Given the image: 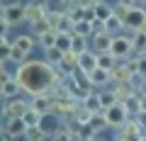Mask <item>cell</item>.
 Listing matches in <instances>:
<instances>
[{
    "label": "cell",
    "instance_id": "cell-31",
    "mask_svg": "<svg viewBox=\"0 0 146 141\" xmlns=\"http://www.w3.org/2000/svg\"><path fill=\"white\" fill-rule=\"evenodd\" d=\"M119 29H124V24H122V20H117L115 15L105 22V32H107V34H112V37H117V32H119Z\"/></svg>",
    "mask_w": 146,
    "mask_h": 141
},
{
    "label": "cell",
    "instance_id": "cell-35",
    "mask_svg": "<svg viewBox=\"0 0 146 141\" xmlns=\"http://www.w3.org/2000/svg\"><path fill=\"white\" fill-rule=\"evenodd\" d=\"M76 139H78V141H83V139H95L93 126H90V124H80V126H78V134H76Z\"/></svg>",
    "mask_w": 146,
    "mask_h": 141
},
{
    "label": "cell",
    "instance_id": "cell-30",
    "mask_svg": "<svg viewBox=\"0 0 146 141\" xmlns=\"http://www.w3.org/2000/svg\"><path fill=\"white\" fill-rule=\"evenodd\" d=\"M127 107V112H129V117H136L141 112V100H139V95H134V97H129L127 102H122Z\"/></svg>",
    "mask_w": 146,
    "mask_h": 141
},
{
    "label": "cell",
    "instance_id": "cell-4",
    "mask_svg": "<svg viewBox=\"0 0 146 141\" xmlns=\"http://www.w3.org/2000/svg\"><path fill=\"white\" fill-rule=\"evenodd\" d=\"M105 119H107L110 126H124L127 122L131 119V117H129V112H127L124 105L117 102V105H112L110 110H105Z\"/></svg>",
    "mask_w": 146,
    "mask_h": 141
},
{
    "label": "cell",
    "instance_id": "cell-38",
    "mask_svg": "<svg viewBox=\"0 0 146 141\" xmlns=\"http://www.w3.org/2000/svg\"><path fill=\"white\" fill-rule=\"evenodd\" d=\"M124 66H127V71H129L131 80H134V78H139V58H127V61H124Z\"/></svg>",
    "mask_w": 146,
    "mask_h": 141
},
{
    "label": "cell",
    "instance_id": "cell-18",
    "mask_svg": "<svg viewBox=\"0 0 146 141\" xmlns=\"http://www.w3.org/2000/svg\"><path fill=\"white\" fill-rule=\"evenodd\" d=\"M58 66H61V71H63L66 75H71L73 71L78 68V54H73V51L63 54V58H61V63H58Z\"/></svg>",
    "mask_w": 146,
    "mask_h": 141
},
{
    "label": "cell",
    "instance_id": "cell-20",
    "mask_svg": "<svg viewBox=\"0 0 146 141\" xmlns=\"http://www.w3.org/2000/svg\"><path fill=\"white\" fill-rule=\"evenodd\" d=\"M73 37H80V39H90L93 37V22H78L73 24Z\"/></svg>",
    "mask_w": 146,
    "mask_h": 141
},
{
    "label": "cell",
    "instance_id": "cell-11",
    "mask_svg": "<svg viewBox=\"0 0 146 141\" xmlns=\"http://www.w3.org/2000/svg\"><path fill=\"white\" fill-rule=\"evenodd\" d=\"M110 83H115V85L131 83V75H129V71H127L124 61H122V63H117V66L112 68V71H110Z\"/></svg>",
    "mask_w": 146,
    "mask_h": 141
},
{
    "label": "cell",
    "instance_id": "cell-33",
    "mask_svg": "<svg viewBox=\"0 0 146 141\" xmlns=\"http://www.w3.org/2000/svg\"><path fill=\"white\" fill-rule=\"evenodd\" d=\"M90 126H93V131L98 134V131H102L107 124V119H105V112H100V115H93V119H90Z\"/></svg>",
    "mask_w": 146,
    "mask_h": 141
},
{
    "label": "cell",
    "instance_id": "cell-15",
    "mask_svg": "<svg viewBox=\"0 0 146 141\" xmlns=\"http://www.w3.org/2000/svg\"><path fill=\"white\" fill-rule=\"evenodd\" d=\"M122 134L131 136V139H136V141H141V139H144V129H141V124L136 122V117H131V119L127 122L124 126H122Z\"/></svg>",
    "mask_w": 146,
    "mask_h": 141
},
{
    "label": "cell",
    "instance_id": "cell-10",
    "mask_svg": "<svg viewBox=\"0 0 146 141\" xmlns=\"http://www.w3.org/2000/svg\"><path fill=\"white\" fill-rule=\"evenodd\" d=\"M46 15H49V7L46 5H25V20L29 22V24L44 20Z\"/></svg>",
    "mask_w": 146,
    "mask_h": 141
},
{
    "label": "cell",
    "instance_id": "cell-45",
    "mask_svg": "<svg viewBox=\"0 0 146 141\" xmlns=\"http://www.w3.org/2000/svg\"><path fill=\"white\" fill-rule=\"evenodd\" d=\"M139 100H141V112H146V95H139Z\"/></svg>",
    "mask_w": 146,
    "mask_h": 141
},
{
    "label": "cell",
    "instance_id": "cell-9",
    "mask_svg": "<svg viewBox=\"0 0 146 141\" xmlns=\"http://www.w3.org/2000/svg\"><path fill=\"white\" fill-rule=\"evenodd\" d=\"M95 68H98V54L95 51H85V54L78 56V71H83L85 75H90Z\"/></svg>",
    "mask_w": 146,
    "mask_h": 141
},
{
    "label": "cell",
    "instance_id": "cell-34",
    "mask_svg": "<svg viewBox=\"0 0 146 141\" xmlns=\"http://www.w3.org/2000/svg\"><path fill=\"white\" fill-rule=\"evenodd\" d=\"M100 95V102H102V110H110L112 105H117V97L112 90H107V93H98Z\"/></svg>",
    "mask_w": 146,
    "mask_h": 141
},
{
    "label": "cell",
    "instance_id": "cell-21",
    "mask_svg": "<svg viewBox=\"0 0 146 141\" xmlns=\"http://www.w3.org/2000/svg\"><path fill=\"white\" fill-rule=\"evenodd\" d=\"M110 17H112V5H107V3H95V20L107 22Z\"/></svg>",
    "mask_w": 146,
    "mask_h": 141
},
{
    "label": "cell",
    "instance_id": "cell-42",
    "mask_svg": "<svg viewBox=\"0 0 146 141\" xmlns=\"http://www.w3.org/2000/svg\"><path fill=\"white\" fill-rule=\"evenodd\" d=\"M139 78H146V54L139 56Z\"/></svg>",
    "mask_w": 146,
    "mask_h": 141
},
{
    "label": "cell",
    "instance_id": "cell-5",
    "mask_svg": "<svg viewBox=\"0 0 146 141\" xmlns=\"http://www.w3.org/2000/svg\"><path fill=\"white\" fill-rule=\"evenodd\" d=\"M0 17H3L10 27L22 24V22H27L25 20V5H5V7H3V12H0Z\"/></svg>",
    "mask_w": 146,
    "mask_h": 141
},
{
    "label": "cell",
    "instance_id": "cell-36",
    "mask_svg": "<svg viewBox=\"0 0 146 141\" xmlns=\"http://www.w3.org/2000/svg\"><path fill=\"white\" fill-rule=\"evenodd\" d=\"M73 139V131L71 129H68V126H58V129H56V134H54V141H71Z\"/></svg>",
    "mask_w": 146,
    "mask_h": 141
},
{
    "label": "cell",
    "instance_id": "cell-25",
    "mask_svg": "<svg viewBox=\"0 0 146 141\" xmlns=\"http://www.w3.org/2000/svg\"><path fill=\"white\" fill-rule=\"evenodd\" d=\"M46 32H51V24H49V20L44 17V20H39V22H34L32 24V37H36V39H42Z\"/></svg>",
    "mask_w": 146,
    "mask_h": 141
},
{
    "label": "cell",
    "instance_id": "cell-23",
    "mask_svg": "<svg viewBox=\"0 0 146 141\" xmlns=\"http://www.w3.org/2000/svg\"><path fill=\"white\" fill-rule=\"evenodd\" d=\"M88 80H90V85H107V83H110V73H107V71L95 68L93 73L88 75Z\"/></svg>",
    "mask_w": 146,
    "mask_h": 141
},
{
    "label": "cell",
    "instance_id": "cell-32",
    "mask_svg": "<svg viewBox=\"0 0 146 141\" xmlns=\"http://www.w3.org/2000/svg\"><path fill=\"white\" fill-rule=\"evenodd\" d=\"M51 136L46 134V131H42L39 126H34V129H27V141H49Z\"/></svg>",
    "mask_w": 146,
    "mask_h": 141
},
{
    "label": "cell",
    "instance_id": "cell-43",
    "mask_svg": "<svg viewBox=\"0 0 146 141\" xmlns=\"http://www.w3.org/2000/svg\"><path fill=\"white\" fill-rule=\"evenodd\" d=\"M7 29H10V24H7L3 17H0V39H5V34H7Z\"/></svg>",
    "mask_w": 146,
    "mask_h": 141
},
{
    "label": "cell",
    "instance_id": "cell-22",
    "mask_svg": "<svg viewBox=\"0 0 146 141\" xmlns=\"http://www.w3.org/2000/svg\"><path fill=\"white\" fill-rule=\"evenodd\" d=\"M42 117H44V115H39L36 110H32V107H29V110H27V115L22 117V122L27 124V129H34V126L42 124Z\"/></svg>",
    "mask_w": 146,
    "mask_h": 141
},
{
    "label": "cell",
    "instance_id": "cell-41",
    "mask_svg": "<svg viewBox=\"0 0 146 141\" xmlns=\"http://www.w3.org/2000/svg\"><path fill=\"white\" fill-rule=\"evenodd\" d=\"M10 51H12V46H10V44H0V63H5L7 61V58H10Z\"/></svg>",
    "mask_w": 146,
    "mask_h": 141
},
{
    "label": "cell",
    "instance_id": "cell-39",
    "mask_svg": "<svg viewBox=\"0 0 146 141\" xmlns=\"http://www.w3.org/2000/svg\"><path fill=\"white\" fill-rule=\"evenodd\" d=\"M88 51V46H85V39H80V37H73V54H85Z\"/></svg>",
    "mask_w": 146,
    "mask_h": 141
},
{
    "label": "cell",
    "instance_id": "cell-37",
    "mask_svg": "<svg viewBox=\"0 0 146 141\" xmlns=\"http://www.w3.org/2000/svg\"><path fill=\"white\" fill-rule=\"evenodd\" d=\"M61 58H63V54L58 51V49H49V51H46V63H49V66H58Z\"/></svg>",
    "mask_w": 146,
    "mask_h": 141
},
{
    "label": "cell",
    "instance_id": "cell-14",
    "mask_svg": "<svg viewBox=\"0 0 146 141\" xmlns=\"http://www.w3.org/2000/svg\"><path fill=\"white\" fill-rule=\"evenodd\" d=\"M5 134H7V139H12V136H25L27 134V124L22 119H7Z\"/></svg>",
    "mask_w": 146,
    "mask_h": 141
},
{
    "label": "cell",
    "instance_id": "cell-40",
    "mask_svg": "<svg viewBox=\"0 0 146 141\" xmlns=\"http://www.w3.org/2000/svg\"><path fill=\"white\" fill-rule=\"evenodd\" d=\"M25 54H22L20 51V49H15V46H12V51H10V58H7V61H12V63H20V66H22V63H25Z\"/></svg>",
    "mask_w": 146,
    "mask_h": 141
},
{
    "label": "cell",
    "instance_id": "cell-17",
    "mask_svg": "<svg viewBox=\"0 0 146 141\" xmlns=\"http://www.w3.org/2000/svg\"><path fill=\"white\" fill-rule=\"evenodd\" d=\"M15 49H20L25 56H29L32 54V49H34V37L32 34H20V37L15 39V44H12Z\"/></svg>",
    "mask_w": 146,
    "mask_h": 141
},
{
    "label": "cell",
    "instance_id": "cell-27",
    "mask_svg": "<svg viewBox=\"0 0 146 141\" xmlns=\"http://www.w3.org/2000/svg\"><path fill=\"white\" fill-rule=\"evenodd\" d=\"M117 63H119V61H115L112 54H100V56H98V68H100V71H107V73H110Z\"/></svg>",
    "mask_w": 146,
    "mask_h": 141
},
{
    "label": "cell",
    "instance_id": "cell-1",
    "mask_svg": "<svg viewBox=\"0 0 146 141\" xmlns=\"http://www.w3.org/2000/svg\"><path fill=\"white\" fill-rule=\"evenodd\" d=\"M15 80L20 83L22 90H27V93H32V95H44V93H49L54 85L63 83L66 78H63L61 71H56V68L49 66V63L27 61V63H22V66L17 68Z\"/></svg>",
    "mask_w": 146,
    "mask_h": 141
},
{
    "label": "cell",
    "instance_id": "cell-3",
    "mask_svg": "<svg viewBox=\"0 0 146 141\" xmlns=\"http://www.w3.org/2000/svg\"><path fill=\"white\" fill-rule=\"evenodd\" d=\"M122 24H124V29L134 32V34H136V32H146V10H144V5H141V7L134 5V10L124 17Z\"/></svg>",
    "mask_w": 146,
    "mask_h": 141
},
{
    "label": "cell",
    "instance_id": "cell-48",
    "mask_svg": "<svg viewBox=\"0 0 146 141\" xmlns=\"http://www.w3.org/2000/svg\"><path fill=\"white\" fill-rule=\"evenodd\" d=\"M83 141H95V139H83Z\"/></svg>",
    "mask_w": 146,
    "mask_h": 141
},
{
    "label": "cell",
    "instance_id": "cell-28",
    "mask_svg": "<svg viewBox=\"0 0 146 141\" xmlns=\"http://www.w3.org/2000/svg\"><path fill=\"white\" fill-rule=\"evenodd\" d=\"M131 10H134L131 3H117V5H112V15H115L117 20H122V22H124V17L129 15Z\"/></svg>",
    "mask_w": 146,
    "mask_h": 141
},
{
    "label": "cell",
    "instance_id": "cell-19",
    "mask_svg": "<svg viewBox=\"0 0 146 141\" xmlns=\"http://www.w3.org/2000/svg\"><path fill=\"white\" fill-rule=\"evenodd\" d=\"M83 107L90 112V115H100V112H105V110H102V102H100V95H98V93H90L88 97L83 100Z\"/></svg>",
    "mask_w": 146,
    "mask_h": 141
},
{
    "label": "cell",
    "instance_id": "cell-7",
    "mask_svg": "<svg viewBox=\"0 0 146 141\" xmlns=\"http://www.w3.org/2000/svg\"><path fill=\"white\" fill-rule=\"evenodd\" d=\"M112 34H107V32H100V34H93L90 37V44H93V51L98 54H110V46H112Z\"/></svg>",
    "mask_w": 146,
    "mask_h": 141
},
{
    "label": "cell",
    "instance_id": "cell-13",
    "mask_svg": "<svg viewBox=\"0 0 146 141\" xmlns=\"http://www.w3.org/2000/svg\"><path fill=\"white\" fill-rule=\"evenodd\" d=\"M112 93H115L117 102H127L129 97H134V95H136V88H134L131 83H122V85H115Z\"/></svg>",
    "mask_w": 146,
    "mask_h": 141
},
{
    "label": "cell",
    "instance_id": "cell-47",
    "mask_svg": "<svg viewBox=\"0 0 146 141\" xmlns=\"http://www.w3.org/2000/svg\"><path fill=\"white\" fill-rule=\"evenodd\" d=\"M0 100H3V80H0Z\"/></svg>",
    "mask_w": 146,
    "mask_h": 141
},
{
    "label": "cell",
    "instance_id": "cell-49",
    "mask_svg": "<svg viewBox=\"0 0 146 141\" xmlns=\"http://www.w3.org/2000/svg\"><path fill=\"white\" fill-rule=\"evenodd\" d=\"M141 141H146V134H144V139H141Z\"/></svg>",
    "mask_w": 146,
    "mask_h": 141
},
{
    "label": "cell",
    "instance_id": "cell-44",
    "mask_svg": "<svg viewBox=\"0 0 146 141\" xmlns=\"http://www.w3.org/2000/svg\"><path fill=\"white\" fill-rule=\"evenodd\" d=\"M136 122L141 124V129H144V134H146V112H139V115H136Z\"/></svg>",
    "mask_w": 146,
    "mask_h": 141
},
{
    "label": "cell",
    "instance_id": "cell-8",
    "mask_svg": "<svg viewBox=\"0 0 146 141\" xmlns=\"http://www.w3.org/2000/svg\"><path fill=\"white\" fill-rule=\"evenodd\" d=\"M32 110H36L39 115H49V112L54 110V97L49 93L44 95H32V105H29Z\"/></svg>",
    "mask_w": 146,
    "mask_h": 141
},
{
    "label": "cell",
    "instance_id": "cell-24",
    "mask_svg": "<svg viewBox=\"0 0 146 141\" xmlns=\"http://www.w3.org/2000/svg\"><path fill=\"white\" fill-rule=\"evenodd\" d=\"M131 44H134V54L144 56L146 54V32H136L134 37H131Z\"/></svg>",
    "mask_w": 146,
    "mask_h": 141
},
{
    "label": "cell",
    "instance_id": "cell-26",
    "mask_svg": "<svg viewBox=\"0 0 146 141\" xmlns=\"http://www.w3.org/2000/svg\"><path fill=\"white\" fill-rule=\"evenodd\" d=\"M56 49H58L61 54L73 51V34H58V39H56Z\"/></svg>",
    "mask_w": 146,
    "mask_h": 141
},
{
    "label": "cell",
    "instance_id": "cell-2",
    "mask_svg": "<svg viewBox=\"0 0 146 141\" xmlns=\"http://www.w3.org/2000/svg\"><path fill=\"white\" fill-rule=\"evenodd\" d=\"M110 54H112V58L115 61H127V58L134 54V44H131V37H127V34H117L115 39H112V46H110Z\"/></svg>",
    "mask_w": 146,
    "mask_h": 141
},
{
    "label": "cell",
    "instance_id": "cell-46",
    "mask_svg": "<svg viewBox=\"0 0 146 141\" xmlns=\"http://www.w3.org/2000/svg\"><path fill=\"white\" fill-rule=\"evenodd\" d=\"M0 141H7V134H5V129H0Z\"/></svg>",
    "mask_w": 146,
    "mask_h": 141
},
{
    "label": "cell",
    "instance_id": "cell-12",
    "mask_svg": "<svg viewBox=\"0 0 146 141\" xmlns=\"http://www.w3.org/2000/svg\"><path fill=\"white\" fill-rule=\"evenodd\" d=\"M58 126H61V119H58V117L54 115V112H49V115H44V117H42V124H39V129H42V131H46L49 136H54Z\"/></svg>",
    "mask_w": 146,
    "mask_h": 141
},
{
    "label": "cell",
    "instance_id": "cell-16",
    "mask_svg": "<svg viewBox=\"0 0 146 141\" xmlns=\"http://www.w3.org/2000/svg\"><path fill=\"white\" fill-rule=\"evenodd\" d=\"M20 83L15 80V75H10L7 80H3V97H7V100H15L17 95H20Z\"/></svg>",
    "mask_w": 146,
    "mask_h": 141
},
{
    "label": "cell",
    "instance_id": "cell-29",
    "mask_svg": "<svg viewBox=\"0 0 146 141\" xmlns=\"http://www.w3.org/2000/svg\"><path fill=\"white\" fill-rule=\"evenodd\" d=\"M56 39H58V32L51 29V32H46V34L39 39V44L44 46V51H49V49H56Z\"/></svg>",
    "mask_w": 146,
    "mask_h": 141
},
{
    "label": "cell",
    "instance_id": "cell-6",
    "mask_svg": "<svg viewBox=\"0 0 146 141\" xmlns=\"http://www.w3.org/2000/svg\"><path fill=\"white\" fill-rule=\"evenodd\" d=\"M27 110H29V105L25 100H20V97L7 100L5 102V119H22L27 115Z\"/></svg>",
    "mask_w": 146,
    "mask_h": 141
}]
</instances>
